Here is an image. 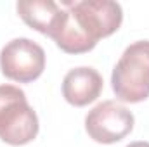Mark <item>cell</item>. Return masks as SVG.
I'll use <instances>...</instances> for the list:
<instances>
[{
  "instance_id": "cell-3",
  "label": "cell",
  "mask_w": 149,
  "mask_h": 147,
  "mask_svg": "<svg viewBox=\"0 0 149 147\" xmlns=\"http://www.w3.org/2000/svg\"><path fill=\"white\" fill-rule=\"evenodd\" d=\"M38 116L26 94L16 85H0V140L26 146L38 135Z\"/></svg>"
},
{
  "instance_id": "cell-5",
  "label": "cell",
  "mask_w": 149,
  "mask_h": 147,
  "mask_svg": "<svg viewBox=\"0 0 149 147\" xmlns=\"http://www.w3.org/2000/svg\"><path fill=\"white\" fill-rule=\"evenodd\" d=\"M134 114L116 101H102L85 116V130L97 144H116L134 130Z\"/></svg>"
},
{
  "instance_id": "cell-1",
  "label": "cell",
  "mask_w": 149,
  "mask_h": 147,
  "mask_svg": "<svg viewBox=\"0 0 149 147\" xmlns=\"http://www.w3.org/2000/svg\"><path fill=\"white\" fill-rule=\"evenodd\" d=\"M64 5L68 9L52 38L66 54L92 50L101 38L118 31L123 23V9L113 0L64 2Z\"/></svg>"
},
{
  "instance_id": "cell-6",
  "label": "cell",
  "mask_w": 149,
  "mask_h": 147,
  "mask_svg": "<svg viewBox=\"0 0 149 147\" xmlns=\"http://www.w3.org/2000/svg\"><path fill=\"white\" fill-rule=\"evenodd\" d=\"M102 87L104 81L97 69L80 66L66 73L63 80V97L74 107H83L101 95Z\"/></svg>"
},
{
  "instance_id": "cell-2",
  "label": "cell",
  "mask_w": 149,
  "mask_h": 147,
  "mask_svg": "<svg viewBox=\"0 0 149 147\" xmlns=\"http://www.w3.org/2000/svg\"><path fill=\"white\" fill-rule=\"evenodd\" d=\"M118 101L137 104L149 97V40L130 43L118 59L111 74Z\"/></svg>"
},
{
  "instance_id": "cell-8",
  "label": "cell",
  "mask_w": 149,
  "mask_h": 147,
  "mask_svg": "<svg viewBox=\"0 0 149 147\" xmlns=\"http://www.w3.org/2000/svg\"><path fill=\"white\" fill-rule=\"evenodd\" d=\"M127 147H149V142H144V140H137V142H132Z\"/></svg>"
},
{
  "instance_id": "cell-7",
  "label": "cell",
  "mask_w": 149,
  "mask_h": 147,
  "mask_svg": "<svg viewBox=\"0 0 149 147\" xmlns=\"http://www.w3.org/2000/svg\"><path fill=\"white\" fill-rule=\"evenodd\" d=\"M16 9L30 28L50 38L54 37L64 16V9H61L54 0H21Z\"/></svg>"
},
{
  "instance_id": "cell-4",
  "label": "cell",
  "mask_w": 149,
  "mask_h": 147,
  "mask_svg": "<svg viewBox=\"0 0 149 147\" xmlns=\"http://www.w3.org/2000/svg\"><path fill=\"white\" fill-rule=\"evenodd\" d=\"M0 69L9 80L35 81L45 69V50L30 38H14L0 50Z\"/></svg>"
}]
</instances>
